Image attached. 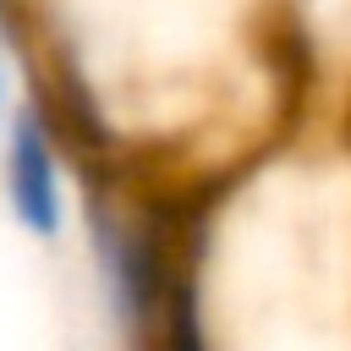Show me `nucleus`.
<instances>
[{
    "instance_id": "nucleus-2",
    "label": "nucleus",
    "mask_w": 351,
    "mask_h": 351,
    "mask_svg": "<svg viewBox=\"0 0 351 351\" xmlns=\"http://www.w3.org/2000/svg\"><path fill=\"white\" fill-rule=\"evenodd\" d=\"M11 16H16L11 0H0V132H5L11 110H16V99H11V33H16V22Z\"/></svg>"
},
{
    "instance_id": "nucleus-1",
    "label": "nucleus",
    "mask_w": 351,
    "mask_h": 351,
    "mask_svg": "<svg viewBox=\"0 0 351 351\" xmlns=\"http://www.w3.org/2000/svg\"><path fill=\"white\" fill-rule=\"evenodd\" d=\"M0 186L11 219L33 241H60L71 203H66V170H60V132L38 99H22L0 132Z\"/></svg>"
}]
</instances>
